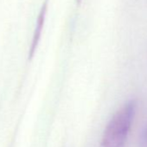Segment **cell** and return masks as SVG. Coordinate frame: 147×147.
<instances>
[{
    "instance_id": "6da1fadb",
    "label": "cell",
    "mask_w": 147,
    "mask_h": 147,
    "mask_svg": "<svg viewBox=\"0 0 147 147\" xmlns=\"http://www.w3.org/2000/svg\"><path fill=\"white\" fill-rule=\"evenodd\" d=\"M136 101L130 100L115 113L103 132L100 147H125L136 113Z\"/></svg>"
},
{
    "instance_id": "7a4b0ae2",
    "label": "cell",
    "mask_w": 147,
    "mask_h": 147,
    "mask_svg": "<svg viewBox=\"0 0 147 147\" xmlns=\"http://www.w3.org/2000/svg\"><path fill=\"white\" fill-rule=\"evenodd\" d=\"M46 13H47V3L43 4V6L42 7L40 13L38 15L37 20H36V24L33 38L31 41V45L30 48V58L33 57V55L36 50V48L38 46V43L40 42V38H41L43 26H44V23H45Z\"/></svg>"
},
{
    "instance_id": "3957f363",
    "label": "cell",
    "mask_w": 147,
    "mask_h": 147,
    "mask_svg": "<svg viewBox=\"0 0 147 147\" xmlns=\"http://www.w3.org/2000/svg\"><path fill=\"white\" fill-rule=\"evenodd\" d=\"M138 147H147V123L144 126L139 135Z\"/></svg>"
},
{
    "instance_id": "277c9868",
    "label": "cell",
    "mask_w": 147,
    "mask_h": 147,
    "mask_svg": "<svg viewBox=\"0 0 147 147\" xmlns=\"http://www.w3.org/2000/svg\"><path fill=\"white\" fill-rule=\"evenodd\" d=\"M77 1H78V3H80V2H81V0H77Z\"/></svg>"
}]
</instances>
